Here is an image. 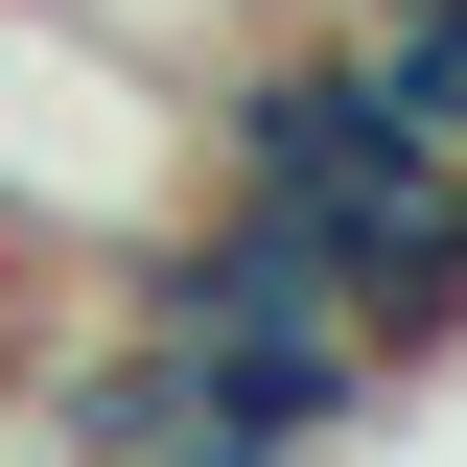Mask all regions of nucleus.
Returning <instances> with one entry per match:
<instances>
[{"instance_id":"obj_1","label":"nucleus","mask_w":467,"mask_h":467,"mask_svg":"<svg viewBox=\"0 0 467 467\" xmlns=\"http://www.w3.org/2000/svg\"><path fill=\"white\" fill-rule=\"evenodd\" d=\"M187 211V94L70 0H0V281H117Z\"/></svg>"},{"instance_id":"obj_2","label":"nucleus","mask_w":467,"mask_h":467,"mask_svg":"<svg viewBox=\"0 0 467 467\" xmlns=\"http://www.w3.org/2000/svg\"><path fill=\"white\" fill-rule=\"evenodd\" d=\"M444 281H467V164H444Z\"/></svg>"}]
</instances>
